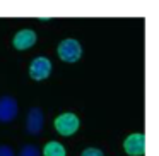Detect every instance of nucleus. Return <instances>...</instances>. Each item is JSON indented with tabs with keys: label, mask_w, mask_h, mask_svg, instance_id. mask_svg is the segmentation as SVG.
<instances>
[{
	"label": "nucleus",
	"mask_w": 159,
	"mask_h": 156,
	"mask_svg": "<svg viewBox=\"0 0 159 156\" xmlns=\"http://www.w3.org/2000/svg\"><path fill=\"white\" fill-rule=\"evenodd\" d=\"M82 45H80L79 40L75 38H65L58 43L57 46V55L62 62L65 64H75L82 59Z\"/></svg>",
	"instance_id": "f257e3e1"
},
{
	"label": "nucleus",
	"mask_w": 159,
	"mask_h": 156,
	"mask_svg": "<svg viewBox=\"0 0 159 156\" xmlns=\"http://www.w3.org/2000/svg\"><path fill=\"white\" fill-rule=\"evenodd\" d=\"M53 127L63 137L74 135L77 130L80 129V118L77 117V113L74 111H63V113L57 115L53 120Z\"/></svg>",
	"instance_id": "f03ea898"
},
{
	"label": "nucleus",
	"mask_w": 159,
	"mask_h": 156,
	"mask_svg": "<svg viewBox=\"0 0 159 156\" xmlns=\"http://www.w3.org/2000/svg\"><path fill=\"white\" fill-rule=\"evenodd\" d=\"M52 69H53L52 60L45 55H38L29 64V77L33 81H45L52 76Z\"/></svg>",
	"instance_id": "7ed1b4c3"
},
{
	"label": "nucleus",
	"mask_w": 159,
	"mask_h": 156,
	"mask_svg": "<svg viewBox=\"0 0 159 156\" xmlns=\"http://www.w3.org/2000/svg\"><path fill=\"white\" fill-rule=\"evenodd\" d=\"M38 41V35H36L34 29L31 28H24L19 29L14 36H12V46L19 52H24V50H29L36 45Z\"/></svg>",
	"instance_id": "20e7f679"
},
{
	"label": "nucleus",
	"mask_w": 159,
	"mask_h": 156,
	"mask_svg": "<svg viewBox=\"0 0 159 156\" xmlns=\"http://www.w3.org/2000/svg\"><path fill=\"white\" fill-rule=\"evenodd\" d=\"M19 113V103L14 96L5 94L0 96V124H9V122L16 120Z\"/></svg>",
	"instance_id": "39448f33"
},
{
	"label": "nucleus",
	"mask_w": 159,
	"mask_h": 156,
	"mask_svg": "<svg viewBox=\"0 0 159 156\" xmlns=\"http://www.w3.org/2000/svg\"><path fill=\"white\" fill-rule=\"evenodd\" d=\"M123 151L128 156H142L145 151V135L142 132H132L123 139Z\"/></svg>",
	"instance_id": "423d86ee"
},
{
	"label": "nucleus",
	"mask_w": 159,
	"mask_h": 156,
	"mask_svg": "<svg viewBox=\"0 0 159 156\" xmlns=\"http://www.w3.org/2000/svg\"><path fill=\"white\" fill-rule=\"evenodd\" d=\"M43 125H45V115L43 110L39 106H33L28 111V117H26V130L31 135H39L43 130Z\"/></svg>",
	"instance_id": "0eeeda50"
},
{
	"label": "nucleus",
	"mask_w": 159,
	"mask_h": 156,
	"mask_svg": "<svg viewBox=\"0 0 159 156\" xmlns=\"http://www.w3.org/2000/svg\"><path fill=\"white\" fill-rule=\"evenodd\" d=\"M41 156H67V149L62 142L58 141H50L43 146Z\"/></svg>",
	"instance_id": "6e6552de"
},
{
	"label": "nucleus",
	"mask_w": 159,
	"mask_h": 156,
	"mask_svg": "<svg viewBox=\"0 0 159 156\" xmlns=\"http://www.w3.org/2000/svg\"><path fill=\"white\" fill-rule=\"evenodd\" d=\"M19 156H41V151L34 144H24L19 151Z\"/></svg>",
	"instance_id": "1a4fd4ad"
},
{
	"label": "nucleus",
	"mask_w": 159,
	"mask_h": 156,
	"mask_svg": "<svg viewBox=\"0 0 159 156\" xmlns=\"http://www.w3.org/2000/svg\"><path fill=\"white\" fill-rule=\"evenodd\" d=\"M80 156H104V153L101 151L99 148H94V146H89V148L82 149Z\"/></svg>",
	"instance_id": "9d476101"
},
{
	"label": "nucleus",
	"mask_w": 159,
	"mask_h": 156,
	"mask_svg": "<svg viewBox=\"0 0 159 156\" xmlns=\"http://www.w3.org/2000/svg\"><path fill=\"white\" fill-rule=\"evenodd\" d=\"M0 156H16V153L9 144H0Z\"/></svg>",
	"instance_id": "9b49d317"
}]
</instances>
